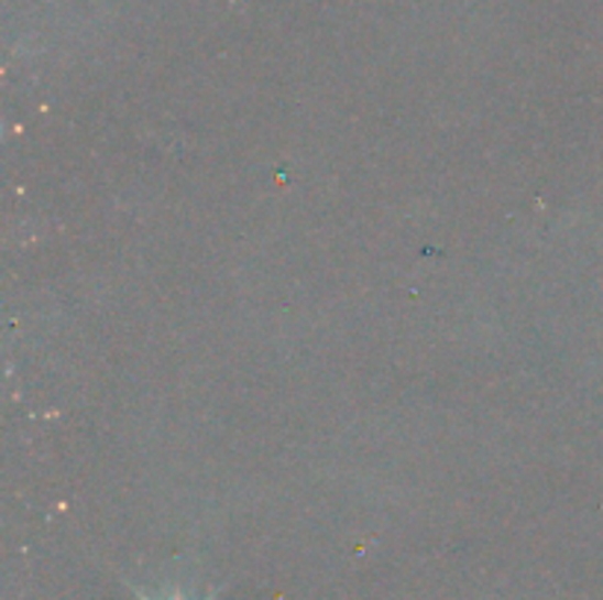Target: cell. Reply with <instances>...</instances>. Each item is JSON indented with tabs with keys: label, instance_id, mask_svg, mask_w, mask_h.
I'll return each mask as SVG.
<instances>
[{
	"label": "cell",
	"instance_id": "6da1fadb",
	"mask_svg": "<svg viewBox=\"0 0 603 600\" xmlns=\"http://www.w3.org/2000/svg\"><path fill=\"white\" fill-rule=\"evenodd\" d=\"M130 589H133L135 600H189L183 591H172V594H163V598H151V594L139 589V586H130ZM200 600H218V591H209L207 598H200Z\"/></svg>",
	"mask_w": 603,
	"mask_h": 600
}]
</instances>
